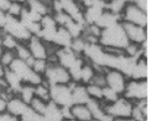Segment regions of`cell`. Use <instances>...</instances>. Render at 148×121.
I'll return each instance as SVG.
<instances>
[{
	"label": "cell",
	"mask_w": 148,
	"mask_h": 121,
	"mask_svg": "<svg viewBox=\"0 0 148 121\" xmlns=\"http://www.w3.org/2000/svg\"><path fill=\"white\" fill-rule=\"evenodd\" d=\"M128 39L126 37L121 21L114 25L103 29L99 38V44L102 46H110L116 49L124 50L128 44Z\"/></svg>",
	"instance_id": "1"
},
{
	"label": "cell",
	"mask_w": 148,
	"mask_h": 121,
	"mask_svg": "<svg viewBox=\"0 0 148 121\" xmlns=\"http://www.w3.org/2000/svg\"><path fill=\"white\" fill-rule=\"evenodd\" d=\"M8 69H11L12 72H14L20 78V80L22 81L23 83H29L33 84V85H37V84L41 83L43 81L42 76L35 72L33 67L26 61L18 59V58H16L12 62V64Z\"/></svg>",
	"instance_id": "2"
},
{
	"label": "cell",
	"mask_w": 148,
	"mask_h": 121,
	"mask_svg": "<svg viewBox=\"0 0 148 121\" xmlns=\"http://www.w3.org/2000/svg\"><path fill=\"white\" fill-rule=\"evenodd\" d=\"M42 77L43 81L49 87L55 84H69L73 82L69 69L58 62H49Z\"/></svg>",
	"instance_id": "3"
},
{
	"label": "cell",
	"mask_w": 148,
	"mask_h": 121,
	"mask_svg": "<svg viewBox=\"0 0 148 121\" xmlns=\"http://www.w3.org/2000/svg\"><path fill=\"white\" fill-rule=\"evenodd\" d=\"M123 97L136 102L148 98V81L147 79H132L128 78L125 89L122 94Z\"/></svg>",
	"instance_id": "4"
},
{
	"label": "cell",
	"mask_w": 148,
	"mask_h": 121,
	"mask_svg": "<svg viewBox=\"0 0 148 121\" xmlns=\"http://www.w3.org/2000/svg\"><path fill=\"white\" fill-rule=\"evenodd\" d=\"M57 11L63 12L75 21L85 24L83 18L84 6L77 0H54L53 13Z\"/></svg>",
	"instance_id": "5"
},
{
	"label": "cell",
	"mask_w": 148,
	"mask_h": 121,
	"mask_svg": "<svg viewBox=\"0 0 148 121\" xmlns=\"http://www.w3.org/2000/svg\"><path fill=\"white\" fill-rule=\"evenodd\" d=\"M102 102L105 112L112 118V120L117 118H125V117L131 116L134 102H131L130 100L126 99L123 96H120L114 102H109V103H105L104 101H102Z\"/></svg>",
	"instance_id": "6"
},
{
	"label": "cell",
	"mask_w": 148,
	"mask_h": 121,
	"mask_svg": "<svg viewBox=\"0 0 148 121\" xmlns=\"http://www.w3.org/2000/svg\"><path fill=\"white\" fill-rule=\"evenodd\" d=\"M120 20L121 22L134 23L137 25L146 28L148 25V13L139 9L134 3H126L125 8L121 14Z\"/></svg>",
	"instance_id": "7"
},
{
	"label": "cell",
	"mask_w": 148,
	"mask_h": 121,
	"mask_svg": "<svg viewBox=\"0 0 148 121\" xmlns=\"http://www.w3.org/2000/svg\"><path fill=\"white\" fill-rule=\"evenodd\" d=\"M3 30L5 31V33L12 35L14 38H16L19 42H26L32 36L29 31L20 21L19 18L12 17L9 15H8V18H6L5 24L3 26Z\"/></svg>",
	"instance_id": "8"
},
{
	"label": "cell",
	"mask_w": 148,
	"mask_h": 121,
	"mask_svg": "<svg viewBox=\"0 0 148 121\" xmlns=\"http://www.w3.org/2000/svg\"><path fill=\"white\" fill-rule=\"evenodd\" d=\"M51 101L58 104L59 107H71V87L69 84H55L49 87Z\"/></svg>",
	"instance_id": "9"
},
{
	"label": "cell",
	"mask_w": 148,
	"mask_h": 121,
	"mask_svg": "<svg viewBox=\"0 0 148 121\" xmlns=\"http://www.w3.org/2000/svg\"><path fill=\"white\" fill-rule=\"evenodd\" d=\"M105 80L106 87H110L119 95L122 96L124 89H125L126 82L128 80V77L119 69H107L105 72Z\"/></svg>",
	"instance_id": "10"
},
{
	"label": "cell",
	"mask_w": 148,
	"mask_h": 121,
	"mask_svg": "<svg viewBox=\"0 0 148 121\" xmlns=\"http://www.w3.org/2000/svg\"><path fill=\"white\" fill-rule=\"evenodd\" d=\"M122 26L124 29V32L127 39L129 42H134V43L141 44L145 40L148 39L147 35V26L137 25L134 23H128V22H121Z\"/></svg>",
	"instance_id": "11"
},
{
	"label": "cell",
	"mask_w": 148,
	"mask_h": 121,
	"mask_svg": "<svg viewBox=\"0 0 148 121\" xmlns=\"http://www.w3.org/2000/svg\"><path fill=\"white\" fill-rule=\"evenodd\" d=\"M29 53L34 59H47V43L37 35H32L26 41Z\"/></svg>",
	"instance_id": "12"
},
{
	"label": "cell",
	"mask_w": 148,
	"mask_h": 121,
	"mask_svg": "<svg viewBox=\"0 0 148 121\" xmlns=\"http://www.w3.org/2000/svg\"><path fill=\"white\" fill-rule=\"evenodd\" d=\"M86 105L88 107L89 112L91 114L92 120L96 121H112V118L105 112L102 100H96L90 99L86 102Z\"/></svg>",
	"instance_id": "13"
},
{
	"label": "cell",
	"mask_w": 148,
	"mask_h": 121,
	"mask_svg": "<svg viewBox=\"0 0 148 121\" xmlns=\"http://www.w3.org/2000/svg\"><path fill=\"white\" fill-rule=\"evenodd\" d=\"M71 102L73 104L86 103L89 97L86 92V85L80 82H71Z\"/></svg>",
	"instance_id": "14"
},
{
	"label": "cell",
	"mask_w": 148,
	"mask_h": 121,
	"mask_svg": "<svg viewBox=\"0 0 148 121\" xmlns=\"http://www.w3.org/2000/svg\"><path fill=\"white\" fill-rule=\"evenodd\" d=\"M29 105L25 103L22 99L18 97L17 95H15L14 97H12L9 101H8V107H6V112L11 113L12 115L17 116V117H21L24 113L27 111Z\"/></svg>",
	"instance_id": "15"
},
{
	"label": "cell",
	"mask_w": 148,
	"mask_h": 121,
	"mask_svg": "<svg viewBox=\"0 0 148 121\" xmlns=\"http://www.w3.org/2000/svg\"><path fill=\"white\" fill-rule=\"evenodd\" d=\"M71 117L78 121H91L92 117L86 103L71 104L69 107Z\"/></svg>",
	"instance_id": "16"
},
{
	"label": "cell",
	"mask_w": 148,
	"mask_h": 121,
	"mask_svg": "<svg viewBox=\"0 0 148 121\" xmlns=\"http://www.w3.org/2000/svg\"><path fill=\"white\" fill-rule=\"evenodd\" d=\"M147 77H148L147 59L144 57H139L136 60V62H134L129 78H132V79H147Z\"/></svg>",
	"instance_id": "17"
},
{
	"label": "cell",
	"mask_w": 148,
	"mask_h": 121,
	"mask_svg": "<svg viewBox=\"0 0 148 121\" xmlns=\"http://www.w3.org/2000/svg\"><path fill=\"white\" fill-rule=\"evenodd\" d=\"M148 103L147 99L144 100H139L134 102L132 105V111H131V116L134 119L138 121H147L148 117Z\"/></svg>",
	"instance_id": "18"
},
{
	"label": "cell",
	"mask_w": 148,
	"mask_h": 121,
	"mask_svg": "<svg viewBox=\"0 0 148 121\" xmlns=\"http://www.w3.org/2000/svg\"><path fill=\"white\" fill-rule=\"evenodd\" d=\"M71 40H73V36L71 35V33L64 26L58 25L53 43L59 47H67L71 45Z\"/></svg>",
	"instance_id": "19"
},
{
	"label": "cell",
	"mask_w": 148,
	"mask_h": 121,
	"mask_svg": "<svg viewBox=\"0 0 148 121\" xmlns=\"http://www.w3.org/2000/svg\"><path fill=\"white\" fill-rule=\"evenodd\" d=\"M24 6L32 12H34L40 16H44L47 14H53V10L47 6L42 0H25Z\"/></svg>",
	"instance_id": "20"
},
{
	"label": "cell",
	"mask_w": 148,
	"mask_h": 121,
	"mask_svg": "<svg viewBox=\"0 0 148 121\" xmlns=\"http://www.w3.org/2000/svg\"><path fill=\"white\" fill-rule=\"evenodd\" d=\"M43 116H44L46 121H62V107H59L58 104L54 103L53 101H49Z\"/></svg>",
	"instance_id": "21"
},
{
	"label": "cell",
	"mask_w": 148,
	"mask_h": 121,
	"mask_svg": "<svg viewBox=\"0 0 148 121\" xmlns=\"http://www.w3.org/2000/svg\"><path fill=\"white\" fill-rule=\"evenodd\" d=\"M96 74L92 64L89 62L87 59H85L84 63H83L82 67L80 69V75H79V82L83 84L89 83L94 77V75Z\"/></svg>",
	"instance_id": "22"
},
{
	"label": "cell",
	"mask_w": 148,
	"mask_h": 121,
	"mask_svg": "<svg viewBox=\"0 0 148 121\" xmlns=\"http://www.w3.org/2000/svg\"><path fill=\"white\" fill-rule=\"evenodd\" d=\"M120 17L119 16H117V15L112 14V13H110V12L108 11H104L102 13V15L99 17V19H98V21L96 22V24L97 25H99L101 29H106V28H108V26H111L114 25V24H116V23L120 22Z\"/></svg>",
	"instance_id": "23"
},
{
	"label": "cell",
	"mask_w": 148,
	"mask_h": 121,
	"mask_svg": "<svg viewBox=\"0 0 148 121\" xmlns=\"http://www.w3.org/2000/svg\"><path fill=\"white\" fill-rule=\"evenodd\" d=\"M4 78H5L6 82H8V85H9V89H11L12 92L15 93L16 95L19 92L20 87L22 85V81L20 80V78L18 77L14 72H12L10 69H5V72H4Z\"/></svg>",
	"instance_id": "24"
},
{
	"label": "cell",
	"mask_w": 148,
	"mask_h": 121,
	"mask_svg": "<svg viewBox=\"0 0 148 121\" xmlns=\"http://www.w3.org/2000/svg\"><path fill=\"white\" fill-rule=\"evenodd\" d=\"M17 96L22 99L25 103L29 104L31 100L35 97V85L29 83H22Z\"/></svg>",
	"instance_id": "25"
},
{
	"label": "cell",
	"mask_w": 148,
	"mask_h": 121,
	"mask_svg": "<svg viewBox=\"0 0 148 121\" xmlns=\"http://www.w3.org/2000/svg\"><path fill=\"white\" fill-rule=\"evenodd\" d=\"M125 6L126 3L124 0H106L105 10L121 17V14H122Z\"/></svg>",
	"instance_id": "26"
},
{
	"label": "cell",
	"mask_w": 148,
	"mask_h": 121,
	"mask_svg": "<svg viewBox=\"0 0 148 121\" xmlns=\"http://www.w3.org/2000/svg\"><path fill=\"white\" fill-rule=\"evenodd\" d=\"M40 25H41V30H45V31H56L58 29V23L53 14L42 16L40 20Z\"/></svg>",
	"instance_id": "27"
},
{
	"label": "cell",
	"mask_w": 148,
	"mask_h": 121,
	"mask_svg": "<svg viewBox=\"0 0 148 121\" xmlns=\"http://www.w3.org/2000/svg\"><path fill=\"white\" fill-rule=\"evenodd\" d=\"M47 103H49V101H45L43 100V99L39 98V97H37V96H35L34 98L31 100L29 105L33 111H35V112L40 114V115H43L46 110Z\"/></svg>",
	"instance_id": "28"
},
{
	"label": "cell",
	"mask_w": 148,
	"mask_h": 121,
	"mask_svg": "<svg viewBox=\"0 0 148 121\" xmlns=\"http://www.w3.org/2000/svg\"><path fill=\"white\" fill-rule=\"evenodd\" d=\"M35 96H37L39 98L43 99L45 101H51L49 97V85L42 81L41 83L35 85Z\"/></svg>",
	"instance_id": "29"
},
{
	"label": "cell",
	"mask_w": 148,
	"mask_h": 121,
	"mask_svg": "<svg viewBox=\"0 0 148 121\" xmlns=\"http://www.w3.org/2000/svg\"><path fill=\"white\" fill-rule=\"evenodd\" d=\"M86 85V92L90 99L96 100H102L103 99V87L96 85L94 83H87Z\"/></svg>",
	"instance_id": "30"
},
{
	"label": "cell",
	"mask_w": 148,
	"mask_h": 121,
	"mask_svg": "<svg viewBox=\"0 0 148 121\" xmlns=\"http://www.w3.org/2000/svg\"><path fill=\"white\" fill-rule=\"evenodd\" d=\"M15 54H16V58L21 59V60L27 61L29 58L32 57L29 50L26 45V42H19L17 46L15 47Z\"/></svg>",
	"instance_id": "31"
},
{
	"label": "cell",
	"mask_w": 148,
	"mask_h": 121,
	"mask_svg": "<svg viewBox=\"0 0 148 121\" xmlns=\"http://www.w3.org/2000/svg\"><path fill=\"white\" fill-rule=\"evenodd\" d=\"M15 59H16V54L14 50H3L0 56V64L3 67L8 69Z\"/></svg>",
	"instance_id": "32"
},
{
	"label": "cell",
	"mask_w": 148,
	"mask_h": 121,
	"mask_svg": "<svg viewBox=\"0 0 148 121\" xmlns=\"http://www.w3.org/2000/svg\"><path fill=\"white\" fill-rule=\"evenodd\" d=\"M23 6H24V3L17 2V1H11L9 8L6 10V14L12 17H16L19 18L20 15H21V12L23 10Z\"/></svg>",
	"instance_id": "33"
},
{
	"label": "cell",
	"mask_w": 148,
	"mask_h": 121,
	"mask_svg": "<svg viewBox=\"0 0 148 121\" xmlns=\"http://www.w3.org/2000/svg\"><path fill=\"white\" fill-rule=\"evenodd\" d=\"M4 32H5V31H4ZM18 43H19V41H18L16 38H14L12 35L5 33L2 37L1 47H2L3 50H15V47L17 46Z\"/></svg>",
	"instance_id": "34"
},
{
	"label": "cell",
	"mask_w": 148,
	"mask_h": 121,
	"mask_svg": "<svg viewBox=\"0 0 148 121\" xmlns=\"http://www.w3.org/2000/svg\"><path fill=\"white\" fill-rule=\"evenodd\" d=\"M47 64H49V62H47L46 59H34L33 58V60H32L29 65L33 67L35 72L38 73L39 75L43 76L46 67H47Z\"/></svg>",
	"instance_id": "35"
},
{
	"label": "cell",
	"mask_w": 148,
	"mask_h": 121,
	"mask_svg": "<svg viewBox=\"0 0 148 121\" xmlns=\"http://www.w3.org/2000/svg\"><path fill=\"white\" fill-rule=\"evenodd\" d=\"M120 96L118 93H116L114 89H111L108 87H103V99L102 101H104L105 103H109V102H114V100H117Z\"/></svg>",
	"instance_id": "36"
},
{
	"label": "cell",
	"mask_w": 148,
	"mask_h": 121,
	"mask_svg": "<svg viewBox=\"0 0 148 121\" xmlns=\"http://www.w3.org/2000/svg\"><path fill=\"white\" fill-rule=\"evenodd\" d=\"M89 83H94L96 85H99L101 87H106V80H105V73L101 72H96V74L94 75L91 81Z\"/></svg>",
	"instance_id": "37"
},
{
	"label": "cell",
	"mask_w": 148,
	"mask_h": 121,
	"mask_svg": "<svg viewBox=\"0 0 148 121\" xmlns=\"http://www.w3.org/2000/svg\"><path fill=\"white\" fill-rule=\"evenodd\" d=\"M0 121H21L19 117L12 115L9 112H3L0 114Z\"/></svg>",
	"instance_id": "38"
},
{
	"label": "cell",
	"mask_w": 148,
	"mask_h": 121,
	"mask_svg": "<svg viewBox=\"0 0 148 121\" xmlns=\"http://www.w3.org/2000/svg\"><path fill=\"white\" fill-rule=\"evenodd\" d=\"M131 3H134V6H137L142 11L148 13V0H132Z\"/></svg>",
	"instance_id": "39"
},
{
	"label": "cell",
	"mask_w": 148,
	"mask_h": 121,
	"mask_svg": "<svg viewBox=\"0 0 148 121\" xmlns=\"http://www.w3.org/2000/svg\"><path fill=\"white\" fill-rule=\"evenodd\" d=\"M6 18H8V14H6V12L1 11V10H0V28H2L3 29V26H4V24H5Z\"/></svg>",
	"instance_id": "40"
},
{
	"label": "cell",
	"mask_w": 148,
	"mask_h": 121,
	"mask_svg": "<svg viewBox=\"0 0 148 121\" xmlns=\"http://www.w3.org/2000/svg\"><path fill=\"white\" fill-rule=\"evenodd\" d=\"M6 107H8V101L0 96V114L6 112Z\"/></svg>",
	"instance_id": "41"
},
{
	"label": "cell",
	"mask_w": 148,
	"mask_h": 121,
	"mask_svg": "<svg viewBox=\"0 0 148 121\" xmlns=\"http://www.w3.org/2000/svg\"><path fill=\"white\" fill-rule=\"evenodd\" d=\"M10 3H11L10 0H0V10L6 12V10H8V8H9V6H10Z\"/></svg>",
	"instance_id": "42"
},
{
	"label": "cell",
	"mask_w": 148,
	"mask_h": 121,
	"mask_svg": "<svg viewBox=\"0 0 148 121\" xmlns=\"http://www.w3.org/2000/svg\"><path fill=\"white\" fill-rule=\"evenodd\" d=\"M112 121H138V120L134 119L132 117H125V118H117V119H114Z\"/></svg>",
	"instance_id": "43"
},
{
	"label": "cell",
	"mask_w": 148,
	"mask_h": 121,
	"mask_svg": "<svg viewBox=\"0 0 148 121\" xmlns=\"http://www.w3.org/2000/svg\"><path fill=\"white\" fill-rule=\"evenodd\" d=\"M77 1H79V2L81 3L84 8H85V6H89V4H90L92 0H77Z\"/></svg>",
	"instance_id": "44"
},
{
	"label": "cell",
	"mask_w": 148,
	"mask_h": 121,
	"mask_svg": "<svg viewBox=\"0 0 148 121\" xmlns=\"http://www.w3.org/2000/svg\"><path fill=\"white\" fill-rule=\"evenodd\" d=\"M62 121H78V120H76V119H74V118H71V119H63Z\"/></svg>",
	"instance_id": "45"
},
{
	"label": "cell",
	"mask_w": 148,
	"mask_h": 121,
	"mask_svg": "<svg viewBox=\"0 0 148 121\" xmlns=\"http://www.w3.org/2000/svg\"><path fill=\"white\" fill-rule=\"evenodd\" d=\"M10 1H17V2H21V3L25 2V0H10Z\"/></svg>",
	"instance_id": "46"
},
{
	"label": "cell",
	"mask_w": 148,
	"mask_h": 121,
	"mask_svg": "<svg viewBox=\"0 0 148 121\" xmlns=\"http://www.w3.org/2000/svg\"><path fill=\"white\" fill-rule=\"evenodd\" d=\"M125 1V3H131L132 2V0H124Z\"/></svg>",
	"instance_id": "47"
}]
</instances>
